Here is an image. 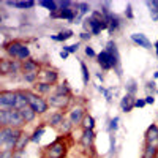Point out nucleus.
Here are the masks:
<instances>
[{
	"mask_svg": "<svg viewBox=\"0 0 158 158\" xmlns=\"http://www.w3.org/2000/svg\"><path fill=\"white\" fill-rule=\"evenodd\" d=\"M147 6H149V10H150L152 21H158V0H152V2H147Z\"/></svg>",
	"mask_w": 158,
	"mask_h": 158,
	"instance_id": "7c9ffc66",
	"label": "nucleus"
},
{
	"mask_svg": "<svg viewBox=\"0 0 158 158\" xmlns=\"http://www.w3.org/2000/svg\"><path fill=\"white\" fill-rule=\"evenodd\" d=\"M18 101H16V109L21 111L24 109L25 106H29V98H27V94H25L24 89H18Z\"/></svg>",
	"mask_w": 158,
	"mask_h": 158,
	"instance_id": "5701e85b",
	"label": "nucleus"
},
{
	"mask_svg": "<svg viewBox=\"0 0 158 158\" xmlns=\"http://www.w3.org/2000/svg\"><path fill=\"white\" fill-rule=\"evenodd\" d=\"M156 156H158V147L144 142L142 152H141V158H156Z\"/></svg>",
	"mask_w": 158,
	"mask_h": 158,
	"instance_id": "4be33fe9",
	"label": "nucleus"
},
{
	"mask_svg": "<svg viewBox=\"0 0 158 158\" xmlns=\"http://www.w3.org/2000/svg\"><path fill=\"white\" fill-rule=\"evenodd\" d=\"M156 123H158V122H156Z\"/></svg>",
	"mask_w": 158,
	"mask_h": 158,
	"instance_id": "8fccbe9b",
	"label": "nucleus"
},
{
	"mask_svg": "<svg viewBox=\"0 0 158 158\" xmlns=\"http://www.w3.org/2000/svg\"><path fill=\"white\" fill-rule=\"evenodd\" d=\"M144 142L158 147V123H152L147 127L146 133H144Z\"/></svg>",
	"mask_w": 158,
	"mask_h": 158,
	"instance_id": "4468645a",
	"label": "nucleus"
},
{
	"mask_svg": "<svg viewBox=\"0 0 158 158\" xmlns=\"http://www.w3.org/2000/svg\"><path fill=\"white\" fill-rule=\"evenodd\" d=\"M79 65H81V71H82V84L84 85H89V81H90V73H89V67L85 65L84 60L79 62Z\"/></svg>",
	"mask_w": 158,
	"mask_h": 158,
	"instance_id": "c756f323",
	"label": "nucleus"
},
{
	"mask_svg": "<svg viewBox=\"0 0 158 158\" xmlns=\"http://www.w3.org/2000/svg\"><path fill=\"white\" fill-rule=\"evenodd\" d=\"M97 77H98V79H100V81L103 82V79H104V77H103V74H101V73H97Z\"/></svg>",
	"mask_w": 158,
	"mask_h": 158,
	"instance_id": "49530a36",
	"label": "nucleus"
},
{
	"mask_svg": "<svg viewBox=\"0 0 158 158\" xmlns=\"http://www.w3.org/2000/svg\"><path fill=\"white\" fill-rule=\"evenodd\" d=\"M25 43H22L21 40H10L8 43H3V52L6 54L8 59H13V60H18V56H19V51L22 49Z\"/></svg>",
	"mask_w": 158,
	"mask_h": 158,
	"instance_id": "ddd939ff",
	"label": "nucleus"
},
{
	"mask_svg": "<svg viewBox=\"0 0 158 158\" xmlns=\"http://www.w3.org/2000/svg\"><path fill=\"white\" fill-rule=\"evenodd\" d=\"M18 92L16 90H0V109H16Z\"/></svg>",
	"mask_w": 158,
	"mask_h": 158,
	"instance_id": "9b49d317",
	"label": "nucleus"
},
{
	"mask_svg": "<svg viewBox=\"0 0 158 158\" xmlns=\"http://www.w3.org/2000/svg\"><path fill=\"white\" fill-rule=\"evenodd\" d=\"M81 130H95V118L92 117L90 114H87L82 120V125H81Z\"/></svg>",
	"mask_w": 158,
	"mask_h": 158,
	"instance_id": "c85d7f7f",
	"label": "nucleus"
},
{
	"mask_svg": "<svg viewBox=\"0 0 158 158\" xmlns=\"http://www.w3.org/2000/svg\"><path fill=\"white\" fill-rule=\"evenodd\" d=\"M54 92L56 94H60V95H67V97H73V90L70 87V82L65 79V81L59 82L56 87H54Z\"/></svg>",
	"mask_w": 158,
	"mask_h": 158,
	"instance_id": "aec40b11",
	"label": "nucleus"
},
{
	"mask_svg": "<svg viewBox=\"0 0 158 158\" xmlns=\"http://www.w3.org/2000/svg\"><path fill=\"white\" fill-rule=\"evenodd\" d=\"M79 46H81V43H74L71 46H67V44H63V51H67L68 54H74V52H77Z\"/></svg>",
	"mask_w": 158,
	"mask_h": 158,
	"instance_id": "f704fd0d",
	"label": "nucleus"
},
{
	"mask_svg": "<svg viewBox=\"0 0 158 158\" xmlns=\"http://www.w3.org/2000/svg\"><path fill=\"white\" fill-rule=\"evenodd\" d=\"M97 62L101 67V70L104 71H109V70H114L117 71V76L120 77L122 76V70H120V54H118V49H117V43L114 40H109L106 43V49L101 51L98 57H97Z\"/></svg>",
	"mask_w": 158,
	"mask_h": 158,
	"instance_id": "f03ea898",
	"label": "nucleus"
},
{
	"mask_svg": "<svg viewBox=\"0 0 158 158\" xmlns=\"http://www.w3.org/2000/svg\"><path fill=\"white\" fill-rule=\"evenodd\" d=\"M24 133V130L19 128H11V127H0V149L15 152L16 144Z\"/></svg>",
	"mask_w": 158,
	"mask_h": 158,
	"instance_id": "7ed1b4c3",
	"label": "nucleus"
},
{
	"mask_svg": "<svg viewBox=\"0 0 158 158\" xmlns=\"http://www.w3.org/2000/svg\"><path fill=\"white\" fill-rule=\"evenodd\" d=\"M65 120H67V112H62V111H52V112H49V114L46 115V120H44L43 123H44L46 127L52 128V130L59 131Z\"/></svg>",
	"mask_w": 158,
	"mask_h": 158,
	"instance_id": "f8f14e48",
	"label": "nucleus"
},
{
	"mask_svg": "<svg viewBox=\"0 0 158 158\" xmlns=\"http://www.w3.org/2000/svg\"><path fill=\"white\" fill-rule=\"evenodd\" d=\"M41 68H43V63L35 60V59H29V60L22 62V73H38L40 74Z\"/></svg>",
	"mask_w": 158,
	"mask_h": 158,
	"instance_id": "2eb2a0df",
	"label": "nucleus"
},
{
	"mask_svg": "<svg viewBox=\"0 0 158 158\" xmlns=\"http://www.w3.org/2000/svg\"><path fill=\"white\" fill-rule=\"evenodd\" d=\"M59 70L56 67H52L49 63H43V68L40 71V76H38V81L40 82H44V84H49V85H57L59 84Z\"/></svg>",
	"mask_w": 158,
	"mask_h": 158,
	"instance_id": "1a4fd4ad",
	"label": "nucleus"
},
{
	"mask_svg": "<svg viewBox=\"0 0 158 158\" xmlns=\"http://www.w3.org/2000/svg\"><path fill=\"white\" fill-rule=\"evenodd\" d=\"M76 144L73 133L71 135H59L52 142L43 146L38 150V158H67L70 150Z\"/></svg>",
	"mask_w": 158,
	"mask_h": 158,
	"instance_id": "f257e3e1",
	"label": "nucleus"
},
{
	"mask_svg": "<svg viewBox=\"0 0 158 158\" xmlns=\"http://www.w3.org/2000/svg\"><path fill=\"white\" fill-rule=\"evenodd\" d=\"M5 5L8 6H13V8H19V10H30L36 5V2H33V0H27V2H5Z\"/></svg>",
	"mask_w": 158,
	"mask_h": 158,
	"instance_id": "a878e982",
	"label": "nucleus"
},
{
	"mask_svg": "<svg viewBox=\"0 0 158 158\" xmlns=\"http://www.w3.org/2000/svg\"><path fill=\"white\" fill-rule=\"evenodd\" d=\"M25 94H27V98H29V106L38 114V115H46L49 112V103L46 100V97H41L38 95L36 92L30 90V89H25Z\"/></svg>",
	"mask_w": 158,
	"mask_h": 158,
	"instance_id": "39448f33",
	"label": "nucleus"
},
{
	"mask_svg": "<svg viewBox=\"0 0 158 158\" xmlns=\"http://www.w3.org/2000/svg\"><path fill=\"white\" fill-rule=\"evenodd\" d=\"M19 112H21L22 118L25 120V123H27V125H29V123H32V122H35V120H36V115H38V114H36L30 106H25V108H24V109H21Z\"/></svg>",
	"mask_w": 158,
	"mask_h": 158,
	"instance_id": "393cba45",
	"label": "nucleus"
},
{
	"mask_svg": "<svg viewBox=\"0 0 158 158\" xmlns=\"http://www.w3.org/2000/svg\"><path fill=\"white\" fill-rule=\"evenodd\" d=\"M25 120L18 109H0V127H11L25 130Z\"/></svg>",
	"mask_w": 158,
	"mask_h": 158,
	"instance_id": "20e7f679",
	"label": "nucleus"
},
{
	"mask_svg": "<svg viewBox=\"0 0 158 158\" xmlns=\"http://www.w3.org/2000/svg\"><path fill=\"white\" fill-rule=\"evenodd\" d=\"M74 32L71 29H65V30H60L57 35H51V40H54V41H60V43H65L67 40L73 38Z\"/></svg>",
	"mask_w": 158,
	"mask_h": 158,
	"instance_id": "b1692460",
	"label": "nucleus"
},
{
	"mask_svg": "<svg viewBox=\"0 0 158 158\" xmlns=\"http://www.w3.org/2000/svg\"><path fill=\"white\" fill-rule=\"evenodd\" d=\"M38 5L44 6L46 10H49V15H51V13L59 11V2H57V0H41V2H38Z\"/></svg>",
	"mask_w": 158,
	"mask_h": 158,
	"instance_id": "cd10ccee",
	"label": "nucleus"
},
{
	"mask_svg": "<svg viewBox=\"0 0 158 158\" xmlns=\"http://www.w3.org/2000/svg\"><path fill=\"white\" fill-rule=\"evenodd\" d=\"M15 152H8V150H0V158H13Z\"/></svg>",
	"mask_w": 158,
	"mask_h": 158,
	"instance_id": "58836bf2",
	"label": "nucleus"
},
{
	"mask_svg": "<svg viewBox=\"0 0 158 158\" xmlns=\"http://www.w3.org/2000/svg\"><path fill=\"white\" fill-rule=\"evenodd\" d=\"M156 95H158V92H156Z\"/></svg>",
	"mask_w": 158,
	"mask_h": 158,
	"instance_id": "09e8293b",
	"label": "nucleus"
},
{
	"mask_svg": "<svg viewBox=\"0 0 158 158\" xmlns=\"http://www.w3.org/2000/svg\"><path fill=\"white\" fill-rule=\"evenodd\" d=\"M118 120H120L118 117H112L111 120H109V131H111V133H115V131H117V128H118Z\"/></svg>",
	"mask_w": 158,
	"mask_h": 158,
	"instance_id": "72a5a7b5",
	"label": "nucleus"
},
{
	"mask_svg": "<svg viewBox=\"0 0 158 158\" xmlns=\"http://www.w3.org/2000/svg\"><path fill=\"white\" fill-rule=\"evenodd\" d=\"M156 77H158V71H155V73H153V79H156Z\"/></svg>",
	"mask_w": 158,
	"mask_h": 158,
	"instance_id": "de8ad7c7",
	"label": "nucleus"
},
{
	"mask_svg": "<svg viewBox=\"0 0 158 158\" xmlns=\"http://www.w3.org/2000/svg\"><path fill=\"white\" fill-rule=\"evenodd\" d=\"M146 104V98H136V108H144Z\"/></svg>",
	"mask_w": 158,
	"mask_h": 158,
	"instance_id": "a19ab883",
	"label": "nucleus"
},
{
	"mask_svg": "<svg viewBox=\"0 0 158 158\" xmlns=\"http://www.w3.org/2000/svg\"><path fill=\"white\" fill-rule=\"evenodd\" d=\"M30 136H32V135L27 133V131L24 130V133L21 135V138H19V141H18V144H16L15 152H21V150H25V149H27L29 142H32V138H30Z\"/></svg>",
	"mask_w": 158,
	"mask_h": 158,
	"instance_id": "412c9836",
	"label": "nucleus"
},
{
	"mask_svg": "<svg viewBox=\"0 0 158 158\" xmlns=\"http://www.w3.org/2000/svg\"><path fill=\"white\" fill-rule=\"evenodd\" d=\"M46 100H48L51 108H54L57 111H62V112H68L70 108L73 106V97L60 95V94H56V92H52L51 95H48Z\"/></svg>",
	"mask_w": 158,
	"mask_h": 158,
	"instance_id": "0eeeda50",
	"label": "nucleus"
},
{
	"mask_svg": "<svg viewBox=\"0 0 158 158\" xmlns=\"http://www.w3.org/2000/svg\"><path fill=\"white\" fill-rule=\"evenodd\" d=\"M95 130H82L81 138H79V144H81L82 150L89 155L90 158H97V152H95Z\"/></svg>",
	"mask_w": 158,
	"mask_h": 158,
	"instance_id": "6e6552de",
	"label": "nucleus"
},
{
	"mask_svg": "<svg viewBox=\"0 0 158 158\" xmlns=\"http://www.w3.org/2000/svg\"><path fill=\"white\" fill-rule=\"evenodd\" d=\"M87 114H89V111H87L85 103L74 101L73 106L70 108V111L67 112V117H68V120L71 122V125H73L74 128H81L82 120H84V117H85Z\"/></svg>",
	"mask_w": 158,
	"mask_h": 158,
	"instance_id": "423d86ee",
	"label": "nucleus"
},
{
	"mask_svg": "<svg viewBox=\"0 0 158 158\" xmlns=\"http://www.w3.org/2000/svg\"><path fill=\"white\" fill-rule=\"evenodd\" d=\"M77 3V10H79V16H84V15H87V13L90 11V5L87 3V2H76Z\"/></svg>",
	"mask_w": 158,
	"mask_h": 158,
	"instance_id": "473e14b6",
	"label": "nucleus"
},
{
	"mask_svg": "<svg viewBox=\"0 0 158 158\" xmlns=\"http://www.w3.org/2000/svg\"><path fill=\"white\" fill-rule=\"evenodd\" d=\"M146 103H147V104H153V103H155L153 95H147V97H146Z\"/></svg>",
	"mask_w": 158,
	"mask_h": 158,
	"instance_id": "37998d69",
	"label": "nucleus"
},
{
	"mask_svg": "<svg viewBox=\"0 0 158 158\" xmlns=\"http://www.w3.org/2000/svg\"><path fill=\"white\" fill-rule=\"evenodd\" d=\"M153 49H155V54L158 56V40H156V41L153 43Z\"/></svg>",
	"mask_w": 158,
	"mask_h": 158,
	"instance_id": "a18cd8bd",
	"label": "nucleus"
},
{
	"mask_svg": "<svg viewBox=\"0 0 158 158\" xmlns=\"http://www.w3.org/2000/svg\"><path fill=\"white\" fill-rule=\"evenodd\" d=\"M18 73H22V62L8 57L0 59V74L2 76H15Z\"/></svg>",
	"mask_w": 158,
	"mask_h": 158,
	"instance_id": "9d476101",
	"label": "nucleus"
},
{
	"mask_svg": "<svg viewBox=\"0 0 158 158\" xmlns=\"http://www.w3.org/2000/svg\"><path fill=\"white\" fill-rule=\"evenodd\" d=\"M68 56H70V54H68L67 51H63V49L60 51V59H63V60H65V59H68Z\"/></svg>",
	"mask_w": 158,
	"mask_h": 158,
	"instance_id": "c03bdc74",
	"label": "nucleus"
},
{
	"mask_svg": "<svg viewBox=\"0 0 158 158\" xmlns=\"http://www.w3.org/2000/svg\"><path fill=\"white\" fill-rule=\"evenodd\" d=\"M135 108H136V97L130 95V94H125L120 100V109L123 112H131Z\"/></svg>",
	"mask_w": 158,
	"mask_h": 158,
	"instance_id": "f3484780",
	"label": "nucleus"
},
{
	"mask_svg": "<svg viewBox=\"0 0 158 158\" xmlns=\"http://www.w3.org/2000/svg\"><path fill=\"white\" fill-rule=\"evenodd\" d=\"M125 16H127L128 19H133V10H131V5H130V3L127 5V11H125Z\"/></svg>",
	"mask_w": 158,
	"mask_h": 158,
	"instance_id": "ea45409f",
	"label": "nucleus"
},
{
	"mask_svg": "<svg viewBox=\"0 0 158 158\" xmlns=\"http://www.w3.org/2000/svg\"><path fill=\"white\" fill-rule=\"evenodd\" d=\"M25 156H27L25 150H21V152H15V153H13V158H25Z\"/></svg>",
	"mask_w": 158,
	"mask_h": 158,
	"instance_id": "79ce46f5",
	"label": "nucleus"
},
{
	"mask_svg": "<svg viewBox=\"0 0 158 158\" xmlns=\"http://www.w3.org/2000/svg\"><path fill=\"white\" fill-rule=\"evenodd\" d=\"M44 131H46V125L41 122V123H40V125L33 130V133H32V136H30V138H32V142H33V144H38V142H40V139L43 138Z\"/></svg>",
	"mask_w": 158,
	"mask_h": 158,
	"instance_id": "bb28decb",
	"label": "nucleus"
},
{
	"mask_svg": "<svg viewBox=\"0 0 158 158\" xmlns=\"http://www.w3.org/2000/svg\"><path fill=\"white\" fill-rule=\"evenodd\" d=\"M125 90H127V94H130V95H135V97H136L138 87H136V81H135V79H128L127 84H125Z\"/></svg>",
	"mask_w": 158,
	"mask_h": 158,
	"instance_id": "2f4dec72",
	"label": "nucleus"
},
{
	"mask_svg": "<svg viewBox=\"0 0 158 158\" xmlns=\"http://www.w3.org/2000/svg\"><path fill=\"white\" fill-rule=\"evenodd\" d=\"M146 89H147L149 92H152V95L158 92V90H156V84H155L153 79H150V81H147V82H146Z\"/></svg>",
	"mask_w": 158,
	"mask_h": 158,
	"instance_id": "e433bc0d",
	"label": "nucleus"
},
{
	"mask_svg": "<svg viewBox=\"0 0 158 158\" xmlns=\"http://www.w3.org/2000/svg\"><path fill=\"white\" fill-rule=\"evenodd\" d=\"M33 92H36L38 95L41 97H48L54 92V85H49V84H44V82H35L33 84Z\"/></svg>",
	"mask_w": 158,
	"mask_h": 158,
	"instance_id": "6ab92c4d",
	"label": "nucleus"
},
{
	"mask_svg": "<svg viewBox=\"0 0 158 158\" xmlns=\"http://www.w3.org/2000/svg\"><path fill=\"white\" fill-rule=\"evenodd\" d=\"M106 16V19H108V24H109V29H108V32L112 35L114 32H117L118 29H120V25H122V19L118 18L115 13H108V15H104Z\"/></svg>",
	"mask_w": 158,
	"mask_h": 158,
	"instance_id": "a211bd4d",
	"label": "nucleus"
},
{
	"mask_svg": "<svg viewBox=\"0 0 158 158\" xmlns=\"http://www.w3.org/2000/svg\"><path fill=\"white\" fill-rule=\"evenodd\" d=\"M79 38H81L82 40V41H90V38H92V33L90 32H81V33H79Z\"/></svg>",
	"mask_w": 158,
	"mask_h": 158,
	"instance_id": "4c0bfd02",
	"label": "nucleus"
},
{
	"mask_svg": "<svg viewBox=\"0 0 158 158\" xmlns=\"http://www.w3.org/2000/svg\"><path fill=\"white\" fill-rule=\"evenodd\" d=\"M130 38H131V41L135 44H138L139 48H144V49H152L153 48L152 41L147 38V35H144V33H131Z\"/></svg>",
	"mask_w": 158,
	"mask_h": 158,
	"instance_id": "dca6fc26",
	"label": "nucleus"
},
{
	"mask_svg": "<svg viewBox=\"0 0 158 158\" xmlns=\"http://www.w3.org/2000/svg\"><path fill=\"white\" fill-rule=\"evenodd\" d=\"M84 52H85V56H87V57H90V59H97V57H98V54L94 51V48L89 46V44L84 48Z\"/></svg>",
	"mask_w": 158,
	"mask_h": 158,
	"instance_id": "c9c22d12",
	"label": "nucleus"
}]
</instances>
